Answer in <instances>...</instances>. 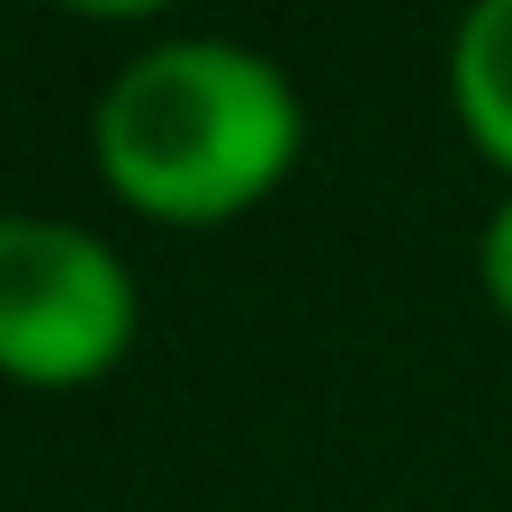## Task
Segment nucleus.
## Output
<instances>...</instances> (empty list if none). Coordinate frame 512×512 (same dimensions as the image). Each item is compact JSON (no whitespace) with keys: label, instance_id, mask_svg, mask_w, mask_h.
<instances>
[{"label":"nucleus","instance_id":"nucleus-4","mask_svg":"<svg viewBox=\"0 0 512 512\" xmlns=\"http://www.w3.org/2000/svg\"><path fill=\"white\" fill-rule=\"evenodd\" d=\"M477 279H486V297L512 315V198L495 207V225H486V243H477Z\"/></svg>","mask_w":512,"mask_h":512},{"label":"nucleus","instance_id":"nucleus-2","mask_svg":"<svg viewBox=\"0 0 512 512\" xmlns=\"http://www.w3.org/2000/svg\"><path fill=\"white\" fill-rule=\"evenodd\" d=\"M135 342L126 261L54 216L0 207V369L18 387H90Z\"/></svg>","mask_w":512,"mask_h":512},{"label":"nucleus","instance_id":"nucleus-3","mask_svg":"<svg viewBox=\"0 0 512 512\" xmlns=\"http://www.w3.org/2000/svg\"><path fill=\"white\" fill-rule=\"evenodd\" d=\"M450 99L486 162L512 171V0H477L450 36Z\"/></svg>","mask_w":512,"mask_h":512},{"label":"nucleus","instance_id":"nucleus-1","mask_svg":"<svg viewBox=\"0 0 512 512\" xmlns=\"http://www.w3.org/2000/svg\"><path fill=\"white\" fill-rule=\"evenodd\" d=\"M297 90L270 54L225 36H171L144 45L90 117L99 171L135 216L162 225H216L270 198L297 162Z\"/></svg>","mask_w":512,"mask_h":512}]
</instances>
